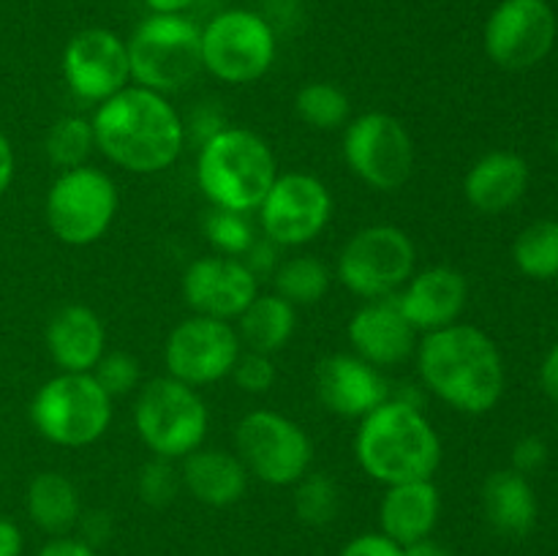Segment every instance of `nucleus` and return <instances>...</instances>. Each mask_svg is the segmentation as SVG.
Segmentation results:
<instances>
[{
  "label": "nucleus",
  "mask_w": 558,
  "mask_h": 556,
  "mask_svg": "<svg viewBox=\"0 0 558 556\" xmlns=\"http://www.w3.org/2000/svg\"><path fill=\"white\" fill-rule=\"evenodd\" d=\"M354 456L385 485L430 480L441 463V439L417 403L387 398L360 420Z\"/></svg>",
  "instance_id": "3"
},
{
  "label": "nucleus",
  "mask_w": 558,
  "mask_h": 556,
  "mask_svg": "<svg viewBox=\"0 0 558 556\" xmlns=\"http://www.w3.org/2000/svg\"><path fill=\"white\" fill-rule=\"evenodd\" d=\"M529 189V164L518 153L494 150L472 164L463 180V194L485 216L510 210Z\"/></svg>",
  "instance_id": "22"
},
{
  "label": "nucleus",
  "mask_w": 558,
  "mask_h": 556,
  "mask_svg": "<svg viewBox=\"0 0 558 556\" xmlns=\"http://www.w3.org/2000/svg\"><path fill=\"white\" fill-rule=\"evenodd\" d=\"M332 216V196L308 172L278 174L259 205L262 229L278 245H305L319 238Z\"/></svg>",
  "instance_id": "14"
},
{
  "label": "nucleus",
  "mask_w": 558,
  "mask_h": 556,
  "mask_svg": "<svg viewBox=\"0 0 558 556\" xmlns=\"http://www.w3.org/2000/svg\"><path fill=\"white\" fill-rule=\"evenodd\" d=\"M205 234H207V240H210L218 251H223L227 256L248 254L251 245L256 243L254 229H251L245 213L221 210V207H216V210L207 213Z\"/></svg>",
  "instance_id": "33"
},
{
  "label": "nucleus",
  "mask_w": 558,
  "mask_h": 556,
  "mask_svg": "<svg viewBox=\"0 0 558 556\" xmlns=\"http://www.w3.org/2000/svg\"><path fill=\"white\" fill-rule=\"evenodd\" d=\"M556 31L548 0H501L485 22V52L499 69H534L554 49Z\"/></svg>",
  "instance_id": "13"
},
{
  "label": "nucleus",
  "mask_w": 558,
  "mask_h": 556,
  "mask_svg": "<svg viewBox=\"0 0 558 556\" xmlns=\"http://www.w3.org/2000/svg\"><path fill=\"white\" fill-rule=\"evenodd\" d=\"M153 14H183L196 0H145Z\"/></svg>",
  "instance_id": "46"
},
{
  "label": "nucleus",
  "mask_w": 558,
  "mask_h": 556,
  "mask_svg": "<svg viewBox=\"0 0 558 556\" xmlns=\"http://www.w3.org/2000/svg\"><path fill=\"white\" fill-rule=\"evenodd\" d=\"M14 169H16L14 147H11V140L5 136V131L0 129V196L9 191L11 180H14Z\"/></svg>",
  "instance_id": "42"
},
{
  "label": "nucleus",
  "mask_w": 558,
  "mask_h": 556,
  "mask_svg": "<svg viewBox=\"0 0 558 556\" xmlns=\"http://www.w3.org/2000/svg\"><path fill=\"white\" fill-rule=\"evenodd\" d=\"M31 423L52 445L87 447L107 434L112 423V398L93 374L60 371L33 396Z\"/></svg>",
  "instance_id": "5"
},
{
  "label": "nucleus",
  "mask_w": 558,
  "mask_h": 556,
  "mask_svg": "<svg viewBox=\"0 0 558 556\" xmlns=\"http://www.w3.org/2000/svg\"><path fill=\"white\" fill-rule=\"evenodd\" d=\"M545 461H548V447H545V442L539 436H523L512 447V469L515 472L532 474L537 469H543Z\"/></svg>",
  "instance_id": "38"
},
{
  "label": "nucleus",
  "mask_w": 558,
  "mask_h": 556,
  "mask_svg": "<svg viewBox=\"0 0 558 556\" xmlns=\"http://www.w3.org/2000/svg\"><path fill=\"white\" fill-rule=\"evenodd\" d=\"M294 109H298L300 120L311 125V129L332 131L341 129L349 120V98L332 82H311L294 98Z\"/></svg>",
  "instance_id": "32"
},
{
  "label": "nucleus",
  "mask_w": 558,
  "mask_h": 556,
  "mask_svg": "<svg viewBox=\"0 0 558 556\" xmlns=\"http://www.w3.org/2000/svg\"><path fill=\"white\" fill-rule=\"evenodd\" d=\"M47 349L60 371L90 374L107 349L101 316L87 305H63L47 325Z\"/></svg>",
  "instance_id": "21"
},
{
  "label": "nucleus",
  "mask_w": 558,
  "mask_h": 556,
  "mask_svg": "<svg viewBox=\"0 0 558 556\" xmlns=\"http://www.w3.org/2000/svg\"><path fill=\"white\" fill-rule=\"evenodd\" d=\"M80 527H82V537L90 548H98V545L107 543L112 537V516L101 510H93V512H82L80 518Z\"/></svg>",
  "instance_id": "39"
},
{
  "label": "nucleus",
  "mask_w": 558,
  "mask_h": 556,
  "mask_svg": "<svg viewBox=\"0 0 558 556\" xmlns=\"http://www.w3.org/2000/svg\"><path fill=\"white\" fill-rule=\"evenodd\" d=\"M278 178L270 145L248 129H218L196 158V183L221 210L248 213L262 205Z\"/></svg>",
  "instance_id": "4"
},
{
  "label": "nucleus",
  "mask_w": 558,
  "mask_h": 556,
  "mask_svg": "<svg viewBox=\"0 0 558 556\" xmlns=\"http://www.w3.org/2000/svg\"><path fill=\"white\" fill-rule=\"evenodd\" d=\"M414 330L434 333L456 325L469 300V281L456 267H428L396 294Z\"/></svg>",
  "instance_id": "20"
},
{
  "label": "nucleus",
  "mask_w": 558,
  "mask_h": 556,
  "mask_svg": "<svg viewBox=\"0 0 558 556\" xmlns=\"http://www.w3.org/2000/svg\"><path fill=\"white\" fill-rule=\"evenodd\" d=\"M512 259L523 276L534 281H550L558 276V221H534L518 234Z\"/></svg>",
  "instance_id": "28"
},
{
  "label": "nucleus",
  "mask_w": 558,
  "mask_h": 556,
  "mask_svg": "<svg viewBox=\"0 0 558 556\" xmlns=\"http://www.w3.org/2000/svg\"><path fill=\"white\" fill-rule=\"evenodd\" d=\"M36 556H98L96 548L85 543V540H74V537H54L38 551Z\"/></svg>",
  "instance_id": "40"
},
{
  "label": "nucleus",
  "mask_w": 558,
  "mask_h": 556,
  "mask_svg": "<svg viewBox=\"0 0 558 556\" xmlns=\"http://www.w3.org/2000/svg\"><path fill=\"white\" fill-rule=\"evenodd\" d=\"M234 382H238L240 390L245 392H267L276 385V365H272L270 354L262 352H248L240 354L238 363L232 368Z\"/></svg>",
  "instance_id": "36"
},
{
  "label": "nucleus",
  "mask_w": 558,
  "mask_h": 556,
  "mask_svg": "<svg viewBox=\"0 0 558 556\" xmlns=\"http://www.w3.org/2000/svg\"><path fill=\"white\" fill-rule=\"evenodd\" d=\"M93 147H96L93 123L80 114H65V118L54 120L52 129L47 131V140H44L49 161L60 169L82 167Z\"/></svg>",
  "instance_id": "30"
},
{
  "label": "nucleus",
  "mask_w": 558,
  "mask_h": 556,
  "mask_svg": "<svg viewBox=\"0 0 558 556\" xmlns=\"http://www.w3.org/2000/svg\"><path fill=\"white\" fill-rule=\"evenodd\" d=\"M22 548H25L22 529L11 518L0 516V556H22Z\"/></svg>",
  "instance_id": "41"
},
{
  "label": "nucleus",
  "mask_w": 558,
  "mask_h": 556,
  "mask_svg": "<svg viewBox=\"0 0 558 556\" xmlns=\"http://www.w3.org/2000/svg\"><path fill=\"white\" fill-rule=\"evenodd\" d=\"M276 289L283 300L298 305H314L330 289V270L314 256L287 259L276 273Z\"/></svg>",
  "instance_id": "29"
},
{
  "label": "nucleus",
  "mask_w": 558,
  "mask_h": 556,
  "mask_svg": "<svg viewBox=\"0 0 558 556\" xmlns=\"http://www.w3.org/2000/svg\"><path fill=\"white\" fill-rule=\"evenodd\" d=\"M129 65L136 85L156 93L183 90L202 65V27L183 14H150L129 38Z\"/></svg>",
  "instance_id": "6"
},
{
  "label": "nucleus",
  "mask_w": 558,
  "mask_h": 556,
  "mask_svg": "<svg viewBox=\"0 0 558 556\" xmlns=\"http://www.w3.org/2000/svg\"><path fill=\"white\" fill-rule=\"evenodd\" d=\"M234 447L243 467L267 485H294L314 461L308 434L270 409H256L240 420Z\"/></svg>",
  "instance_id": "11"
},
{
  "label": "nucleus",
  "mask_w": 558,
  "mask_h": 556,
  "mask_svg": "<svg viewBox=\"0 0 558 556\" xmlns=\"http://www.w3.org/2000/svg\"><path fill=\"white\" fill-rule=\"evenodd\" d=\"M90 374L96 376V382L104 387V392H107L109 398L125 396V392H131L134 387H140L142 379L140 360H136L134 354L125 352L104 354Z\"/></svg>",
  "instance_id": "35"
},
{
  "label": "nucleus",
  "mask_w": 558,
  "mask_h": 556,
  "mask_svg": "<svg viewBox=\"0 0 558 556\" xmlns=\"http://www.w3.org/2000/svg\"><path fill=\"white\" fill-rule=\"evenodd\" d=\"M96 147L118 167L153 174L178 161L185 129L172 104L147 87H123L93 114Z\"/></svg>",
  "instance_id": "1"
},
{
  "label": "nucleus",
  "mask_w": 558,
  "mask_h": 556,
  "mask_svg": "<svg viewBox=\"0 0 558 556\" xmlns=\"http://www.w3.org/2000/svg\"><path fill=\"white\" fill-rule=\"evenodd\" d=\"M180 480L202 505L229 507L243 499L248 488V469L227 450H194L183 458Z\"/></svg>",
  "instance_id": "24"
},
{
  "label": "nucleus",
  "mask_w": 558,
  "mask_h": 556,
  "mask_svg": "<svg viewBox=\"0 0 558 556\" xmlns=\"http://www.w3.org/2000/svg\"><path fill=\"white\" fill-rule=\"evenodd\" d=\"M343 158L349 169L371 189L396 191L412 178V134L392 114L365 112L343 131Z\"/></svg>",
  "instance_id": "12"
},
{
  "label": "nucleus",
  "mask_w": 558,
  "mask_h": 556,
  "mask_svg": "<svg viewBox=\"0 0 558 556\" xmlns=\"http://www.w3.org/2000/svg\"><path fill=\"white\" fill-rule=\"evenodd\" d=\"M294 516L308 527H327L341 510V491L330 474L311 472L294 483Z\"/></svg>",
  "instance_id": "31"
},
{
  "label": "nucleus",
  "mask_w": 558,
  "mask_h": 556,
  "mask_svg": "<svg viewBox=\"0 0 558 556\" xmlns=\"http://www.w3.org/2000/svg\"><path fill=\"white\" fill-rule=\"evenodd\" d=\"M207 407L199 392L172 376H158L142 387L134 403V425L147 450L158 458H185L199 450L207 434Z\"/></svg>",
  "instance_id": "7"
},
{
  "label": "nucleus",
  "mask_w": 558,
  "mask_h": 556,
  "mask_svg": "<svg viewBox=\"0 0 558 556\" xmlns=\"http://www.w3.org/2000/svg\"><path fill=\"white\" fill-rule=\"evenodd\" d=\"M483 510L494 532L505 537H526L537 527L539 505L526 474L499 469L483 485Z\"/></svg>",
  "instance_id": "25"
},
{
  "label": "nucleus",
  "mask_w": 558,
  "mask_h": 556,
  "mask_svg": "<svg viewBox=\"0 0 558 556\" xmlns=\"http://www.w3.org/2000/svg\"><path fill=\"white\" fill-rule=\"evenodd\" d=\"M539 382H543V390L558 403V343L550 349L543 368H539Z\"/></svg>",
  "instance_id": "43"
},
{
  "label": "nucleus",
  "mask_w": 558,
  "mask_h": 556,
  "mask_svg": "<svg viewBox=\"0 0 558 556\" xmlns=\"http://www.w3.org/2000/svg\"><path fill=\"white\" fill-rule=\"evenodd\" d=\"M439 512L441 496L430 480L387 485V494L381 496L379 505L381 534L396 540L398 545L430 537L439 523Z\"/></svg>",
  "instance_id": "23"
},
{
  "label": "nucleus",
  "mask_w": 558,
  "mask_h": 556,
  "mask_svg": "<svg viewBox=\"0 0 558 556\" xmlns=\"http://www.w3.org/2000/svg\"><path fill=\"white\" fill-rule=\"evenodd\" d=\"M25 510L41 532L65 537L82 518L80 491L65 474L41 472L27 485Z\"/></svg>",
  "instance_id": "26"
},
{
  "label": "nucleus",
  "mask_w": 558,
  "mask_h": 556,
  "mask_svg": "<svg viewBox=\"0 0 558 556\" xmlns=\"http://www.w3.org/2000/svg\"><path fill=\"white\" fill-rule=\"evenodd\" d=\"M338 556H403V545L381 532H368L349 540Z\"/></svg>",
  "instance_id": "37"
},
{
  "label": "nucleus",
  "mask_w": 558,
  "mask_h": 556,
  "mask_svg": "<svg viewBox=\"0 0 558 556\" xmlns=\"http://www.w3.org/2000/svg\"><path fill=\"white\" fill-rule=\"evenodd\" d=\"M403 556H452V554L447 551V545L439 543V540L423 537V540H414V543L403 545Z\"/></svg>",
  "instance_id": "45"
},
{
  "label": "nucleus",
  "mask_w": 558,
  "mask_h": 556,
  "mask_svg": "<svg viewBox=\"0 0 558 556\" xmlns=\"http://www.w3.org/2000/svg\"><path fill=\"white\" fill-rule=\"evenodd\" d=\"M425 387L463 414H485L505 396V360L488 333L450 325L425 333L417 349Z\"/></svg>",
  "instance_id": "2"
},
{
  "label": "nucleus",
  "mask_w": 558,
  "mask_h": 556,
  "mask_svg": "<svg viewBox=\"0 0 558 556\" xmlns=\"http://www.w3.org/2000/svg\"><path fill=\"white\" fill-rule=\"evenodd\" d=\"M414 327L403 316L396 294L368 300L363 309L354 311L349 319V341L357 358L376 368L401 365L414 352Z\"/></svg>",
  "instance_id": "19"
},
{
  "label": "nucleus",
  "mask_w": 558,
  "mask_h": 556,
  "mask_svg": "<svg viewBox=\"0 0 558 556\" xmlns=\"http://www.w3.org/2000/svg\"><path fill=\"white\" fill-rule=\"evenodd\" d=\"M240 358V336L234 327L213 316H191L167 338L163 363L172 379L191 387L213 385L232 374Z\"/></svg>",
  "instance_id": "15"
},
{
  "label": "nucleus",
  "mask_w": 558,
  "mask_h": 556,
  "mask_svg": "<svg viewBox=\"0 0 558 556\" xmlns=\"http://www.w3.org/2000/svg\"><path fill=\"white\" fill-rule=\"evenodd\" d=\"M180 480L178 469L169 463V458H153L145 467L140 469V478H136V494L145 505L150 507H167L172 505L174 496L180 494Z\"/></svg>",
  "instance_id": "34"
},
{
  "label": "nucleus",
  "mask_w": 558,
  "mask_h": 556,
  "mask_svg": "<svg viewBox=\"0 0 558 556\" xmlns=\"http://www.w3.org/2000/svg\"><path fill=\"white\" fill-rule=\"evenodd\" d=\"M417 251L412 238L392 223L360 229L341 249L338 278L352 294L379 300L396 294L412 278Z\"/></svg>",
  "instance_id": "9"
},
{
  "label": "nucleus",
  "mask_w": 558,
  "mask_h": 556,
  "mask_svg": "<svg viewBox=\"0 0 558 556\" xmlns=\"http://www.w3.org/2000/svg\"><path fill=\"white\" fill-rule=\"evenodd\" d=\"M272 245L270 243H254L251 245V251H248V262H245V265H248V270L254 273V276H259V273H267V270H272Z\"/></svg>",
  "instance_id": "44"
},
{
  "label": "nucleus",
  "mask_w": 558,
  "mask_h": 556,
  "mask_svg": "<svg viewBox=\"0 0 558 556\" xmlns=\"http://www.w3.org/2000/svg\"><path fill=\"white\" fill-rule=\"evenodd\" d=\"M259 278L234 256H202L183 276V298L199 316L238 319L256 298Z\"/></svg>",
  "instance_id": "17"
},
{
  "label": "nucleus",
  "mask_w": 558,
  "mask_h": 556,
  "mask_svg": "<svg viewBox=\"0 0 558 556\" xmlns=\"http://www.w3.org/2000/svg\"><path fill=\"white\" fill-rule=\"evenodd\" d=\"M314 387L322 407L338 418L363 420L390 398V385L381 371L357 354H330L319 360Z\"/></svg>",
  "instance_id": "18"
},
{
  "label": "nucleus",
  "mask_w": 558,
  "mask_h": 556,
  "mask_svg": "<svg viewBox=\"0 0 558 556\" xmlns=\"http://www.w3.org/2000/svg\"><path fill=\"white\" fill-rule=\"evenodd\" d=\"M47 223L65 245H90L107 234L118 213V189L96 167L65 169L47 194Z\"/></svg>",
  "instance_id": "10"
},
{
  "label": "nucleus",
  "mask_w": 558,
  "mask_h": 556,
  "mask_svg": "<svg viewBox=\"0 0 558 556\" xmlns=\"http://www.w3.org/2000/svg\"><path fill=\"white\" fill-rule=\"evenodd\" d=\"M240 338L251 352L272 354L289 343L298 327V311L281 294H256L248 309L238 316Z\"/></svg>",
  "instance_id": "27"
},
{
  "label": "nucleus",
  "mask_w": 558,
  "mask_h": 556,
  "mask_svg": "<svg viewBox=\"0 0 558 556\" xmlns=\"http://www.w3.org/2000/svg\"><path fill=\"white\" fill-rule=\"evenodd\" d=\"M554 150H556V156H558V136H556V142H554Z\"/></svg>",
  "instance_id": "47"
},
{
  "label": "nucleus",
  "mask_w": 558,
  "mask_h": 556,
  "mask_svg": "<svg viewBox=\"0 0 558 556\" xmlns=\"http://www.w3.org/2000/svg\"><path fill=\"white\" fill-rule=\"evenodd\" d=\"M276 49V31L256 11H221L202 27V65L229 85H248L265 76Z\"/></svg>",
  "instance_id": "8"
},
{
  "label": "nucleus",
  "mask_w": 558,
  "mask_h": 556,
  "mask_svg": "<svg viewBox=\"0 0 558 556\" xmlns=\"http://www.w3.org/2000/svg\"><path fill=\"white\" fill-rule=\"evenodd\" d=\"M63 76L85 101H107L129 87V47L107 27H85L63 49Z\"/></svg>",
  "instance_id": "16"
}]
</instances>
